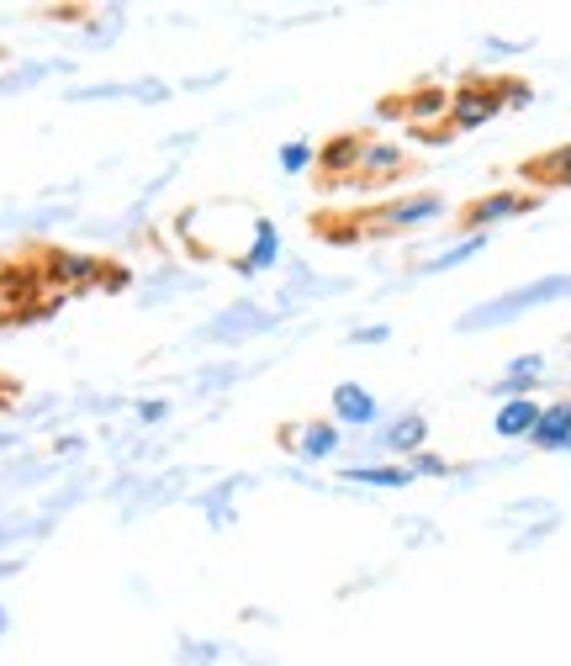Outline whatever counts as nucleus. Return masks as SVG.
Masks as SVG:
<instances>
[{"mask_svg": "<svg viewBox=\"0 0 571 666\" xmlns=\"http://www.w3.org/2000/svg\"><path fill=\"white\" fill-rule=\"evenodd\" d=\"M534 439L540 444H556V450H571V407H556L534 423Z\"/></svg>", "mask_w": 571, "mask_h": 666, "instance_id": "nucleus-1", "label": "nucleus"}, {"mask_svg": "<svg viewBox=\"0 0 571 666\" xmlns=\"http://www.w3.org/2000/svg\"><path fill=\"white\" fill-rule=\"evenodd\" d=\"M497 429H503V434H524V429H534V407H529V402H513V407H503Z\"/></svg>", "mask_w": 571, "mask_h": 666, "instance_id": "nucleus-2", "label": "nucleus"}]
</instances>
